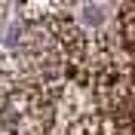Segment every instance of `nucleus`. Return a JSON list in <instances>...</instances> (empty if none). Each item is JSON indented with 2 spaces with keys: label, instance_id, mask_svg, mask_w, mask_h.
I'll use <instances>...</instances> for the list:
<instances>
[{
  "label": "nucleus",
  "instance_id": "f257e3e1",
  "mask_svg": "<svg viewBox=\"0 0 135 135\" xmlns=\"http://www.w3.org/2000/svg\"><path fill=\"white\" fill-rule=\"evenodd\" d=\"M114 40L129 59L135 55V3H123L114 18Z\"/></svg>",
  "mask_w": 135,
  "mask_h": 135
}]
</instances>
